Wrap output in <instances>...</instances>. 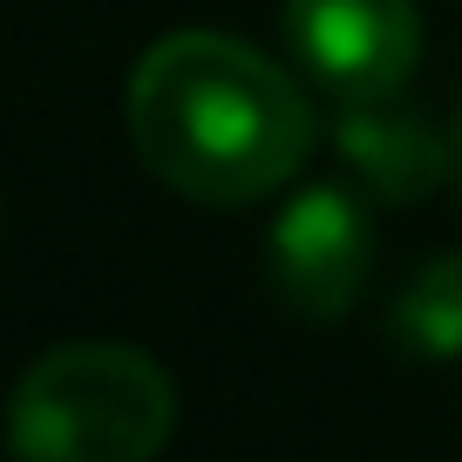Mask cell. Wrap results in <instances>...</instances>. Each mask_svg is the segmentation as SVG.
Wrapping results in <instances>:
<instances>
[{"label":"cell","instance_id":"obj_2","mask_svg":"<svg viewBox=\"0 0 462 462\" xmlns=\"http://www.w3.org/2000/svg\"><path fill=\"white\" fill-rule=\"evenodd\" d=\"M177 429V388L130 340H69L14 381L7 442L28 462H143Z\"/></svg>","mask_w":462,"mask_h":462},{"label":"cell","instance_id":"obj_3","mask_svg":"<svg viewBox=\"0 0 462 462\" xmlns=\"http://www.w3.org/2000/svg\"><path fill=\"white\" fill-rule=\"evenodd\" d=\"M265 279L300 319H346L374 279V211L354 184H300L265 231Z\"/></svg>","mask_w":462,"mask_h":462},{"label":"cell","instance_id":"obj_1","mask_svg":"<svg viewBox=\"0 0 462 462\" xmlns=\"http://www.w3.org/2000/svg\"><path fill=\"white\" fill-rule=\"evenodd\" d=\"M306 88L238 34H163L130 75V143L190 204H259L313 157Z\"/></svg>","mask_w":462,"mask_h":462},{"label":"cell","instance_id":"obj_6","mask_svg":"<svg viewBox=\"0 0 462 462\" xmlns=\"http://www.w3.org/2000/svg\"><path fill=\"white\" fill-rule=\"evenodd\" d=\"M388 340L402 346L408 361L448 367L462 361V245L429 259L388 306Z\"/></svg>","mask_w":462,"mask_h":462},{"label":"cell","instance_id":"obj_7","mask_svg":"<svg viewBox=\"0 0 462 462\" xmlns=\"http://www.w3.org/2000/svg\"><path fill=\"white\" fill-rule=\"evenodd\" d=\"M448 136H456V190H462V109H456V130Z\"/></svg>","mask_w":462,"mask_h":462},{"label":"cell","instance_id":"obj_5","mask_svg":"<svg viewBox=\"0 0 462 462\" xmlns=\"http://www.w3.org/2000/svg\"><path fill=\"white\" fill-rule=\"evenodd\" d=\"M333 150H340L346 177L381 204H421V198L442 190L448 171H456V136H442L429 116L408 109L402 96L340 102Z\"/></svg>","mask_w":462,"mask_h":462},{"label":"cell","instance_id":"obj_4","mask_svg":"<svg viewBox=\"0 0 462 462\" xmlns=\"http://www.w3.org/2000/svg\"><path fill=\"white\" fill-rule=\"evenodd\" d=\"M286 48L333 102L402 96L421 61L415 0H286Z\"/></svg>","mask_w":462,"mask_h":462}]
</instances>
